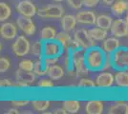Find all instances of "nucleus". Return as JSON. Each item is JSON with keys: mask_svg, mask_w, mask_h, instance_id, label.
Returning <instances> with one entry per match:
<instances>
[{"mask_svg": "<svg viewBox=\"0 0 128 114\" xmlns=\"http://www.w3.org/2000/svg\"><path fill=\"white\" fill-rule=\"evenodd\" d=\"M31 104H32L34 109L38 112H44L45 110H47L50 108L49 100H32Z\"/></svg>", "mask_w": 128, "mask_h": 114, "instance_id": "obj_28", "label": "nucleus"}, {"mask_svg": "<svg viewBox=\"0 0 128 114\" xmlns=\"http://www.w3.org/2000/svg\"><path fill=\"white\" fill-rule=\"evenodd\" d=\"M31 53L36 57L42 58L43 57V41H34L31 45Z\"/></svg>", "mask_w": 128, "mask_h": 114, "instance_id": "obj_31", "label": "nucleus"}, {"mask_svg": "<svg viewBox=\"0 0 128 114\" xmlns=\"http://www.w3.org/2000/svg\"><path fill=\"white\" fill-rule=\"evenodd\" d=\"M53 113H54V114H67V111H66L63 108H61V109H54V111H53Z\"/></svg>", "mask_w": 128, "mask_h": 114, "instance_id": "obj_41", "label": "nucleus"}, {"mask_svg": "<svg viewBox=\"0 0 128 114\" xmlns=\"http://www.w3.org/2000/svg\"><path fill=\"white\" fill-rule=\"evenodd\" d=\"M115 83L120 88H128V70L118 71L115 74Z\"/></svg>", "mask_w": 128, "mask_h": 114, "instance_id": "obj_20", "label": "nucleus"}, {"mask_svg": "<svg viewBox=\"0 0 128 114\" xmlns=\"http://www.w3.org/2000/svg\"><path fill=\"white\" fill-rule=\"evenodd\" d=\"M12 14L11 7L5 2L0 3V21L6 22Z\"/></svg>", "mask_w": 128, "mask_h": 114, "instance_id": "obj_29", "label": "nucleus"}, {"mask_svg": "<svg viewBox=\"0 0 128 114\" xmlns=\"http://www.w3.org/2000/svg\"><path fill=\"white\" fill-rule=\"evenodd\" d=\"M14 85H16V83H14L12 80L8 79V78H3L0 81V87H14Z\"/></svg>", "mask_w": 128, "mask_h": 114, "instance_id": "obj_36", "label": "nucleus"}, {"mask_svg": "<svg viewBox=\"0 0 128 114\" xmlns=\"http://www.w3.org/2000/svg\"><path fill=\"white\" fill-rule=\"evenodd\" d=\"M62 108L67 111V113L76 114L80 111V102L78 100H64L62 102Z\"/></svg>", "mask_w": 128, "mask_h": 114, "instance_id": "obj_21", "label": "nucleus"}, {"mask_svg": "<svg viewBox=\"0 0 128 114\" xmlns=\"http://www.w3.org/2000/svg\"><path fill=\"white\" fill-rule=\"evenodd\" d=\"M12 52L17 57H24L31 52V44L25 35H19L12 45Z\"/></svg>", "mask_w": 128, "mask_h": 114, "instance_id": "obj_6", "label": "nucleus"}, {"mask_svg": "<svg viewBox=\"0 0 128 114\" xmlns=\"http://www.w3.org/2000/svg\"><path fill=\"white\" fill-rule=\"evenodd\" d=\"M65 48L56 38L43 41V57H60L64 53Z\"/></svg>", "mask_w": 128, "mask_h": 114, "instance_id": "obj_4", "label": "nucleus"}, {"mask_svg": "<svg viewBox=\"0 0 128 114\" xmlns=\"http://www.w3.org/2000/svg\"><path fill=\"white\" fill-rule=\"evenodd\" d=\"M54 2H58V3H60V2H63L64 0H53Z\"/></svg>", "mask_w": 128, "mask_h": 114, "instance_id": "obj_44", "label": "nucleus"}, {"mask_svg": "<svg viewBox=\"0 0 128 114\" xmlns=\"http://www.w3.org/2000/svg\"><path fill=\"white\" fill-rule=\"evenodd\" d=\"M110 33L118 38L128 36V25L123 19H115L110 28Z\"/></svg>", "mask_w": 128, "mask_h": 114, "instance_id": "obj_10", "label": "nucleus"}, {"mask_svg": "<svg viewBox=\"0 0 128 114\" xmlns=\"http://www.w3.org/2000/svg\"><path fill=\"white\" fill-rule=\"evenodd\" d=\"M73 44L69 49L76 50H87L91 47L95 46V40L90 36L89 32L84 29H80L76 31L73 35Z\"/></svg>", "mask_w": 128, "mask_h": 114, "instance_id": "obj_2", "label": "nucleus"}, {"mask_svg": "<svg viewBox=\"0 0 128 114\" xmlns=\"http://www.w3.org/2000/svg\"><path fill=\"white\" fill-rule=\"evenodd\" d=\"M34 62L31 59H23L19 62V69L27 71H34Z\"/></svg>", "mask_w": 128, "mask_h": 114, "instance_id": "obj_32", "label": "nucleus"}, {"mask_svg": "<svg viewBox=\"0 0 128 114\" xmlns=\"http://www.w3.org/2000/svg\"><path fill=\"white\" fill-rule=\"evenodd\" d=\"M78 87L80 89H84V90H91L95 89L96 87V82H94L90 78H81L78 82Z\"/></svg>", "mask_w": 128, "mask_h": 114, "instance_id": "obj_30", "label": "nucleus"}, {"mask_svg": "<svg viewBox=\"0 0 128 114\" xmlns=\"http://www.w3.org/2000/svg\"><path fill=\"white\" fill-rule=\"evenodd\" d=\"M100 2V0H84L83 1V5L87 7V8H94Z\"/></svg>", "mask_w": 128, "mask_h": 114, "instance_id": "obj_39", "label": "nucleus"}, {"mask_svg": "<svg viewBox=\"0 0 128 114\" xmlns=\"http://www.w3.org/2000/svg\"><path fill=\"white\" fill-rule=\"evenodd\" d=\"M76 20L78 23H80L81 25H87V26H92V25H96V15L93 11H80L76 14Z\"/></svg>", "mask_w": 128, "mask_h": 114, "instance_id": "obj_13", "label": "nucleus"}, {"mask_svg": "<svg viewBox=\"0 0 128 114\" xmlns=\"http://www.w3.org/2000/svg\"><path fill=\"white\" fill-rule=\"evenodd\" d=\"M120 41L118 37H107L102 41V49L105 50L107 54H112L120 48Z\"/></svg>", "mask_w": 128, "mask_h": 114, "instance_id": "obj_17", "label": "nucleus"}, {"mask_svg": "<svg viewBox=\"0 0 128 114\" xmlns=\"http://www.w3.org/2000/svg\"><path fill=\"white\" fill-rule=\"evenodd\" d=\"M124 20H125V22L127 23V25H128V11H127V13H126V16H125V19H124Z\"/></svg>", "mask_w": 128, "mask_h": 114, "instance_id": "obj_43", "label": "nucleus"}, {"mask_svg": "<svg viewBox=\"0 0 128 114\" xmlns=\"http://www.w3.org/2000/svg\"><path fill=\"white\" fill-rule=\"evenodd\" d=\"M83 1L84 0H67V3L71 8H73L75 10H80L82 6H84Z\"/></svg>", "mask_w": 128, "mask_h": 114, "instance_id": "obj_35", "label": "nucleus"}, {"mask_svg": "<svg viewBox=\"0 0 128 114\" xmlns=\"http://www.w3.org/2000/svg\"><path fill=\"white\" fill-rule=\"evenodd\" d=\"M112 17L106 15V14H100L96 17V26L102 28L103 30H106V31H110V28L113 24Z\"/></svg>", "mask_w": 128, "mask_h": 114, "instance_id": "obj_24", "label": "nucleus"}, {"mask_svg": "<svg viewBox=\"0 0 128 114\" xmlns=\"http://www.w3.org/2000/svg\"><path fill=\"white\" fill-rule=\"evenodd\" d=\"M60 20H61L60 21L61 28H62L63 31L67 32V33H71L73 31H75L76 27V24H78V20H76V15L66 14V15H63Z\"/></svg>", "mask_w": 128, "mask_h": 114, "instance_id": "obj_16", "label": "nucleus"}, {"mask_svg": "<svg viewBox=\"0 0 128 114\" xmlns=\"http://www.w3.org/2000/svg\"><path fill=\"white\" fill-rule=\"evenodd\" d=\"M38 87L40 88H44V89H50L54 87V83L52 79H47V78H43L41 80H39L38 83Z\"/></svg>", "mask_w": 128, "mask_h": 114, "instance_id": "obj_33", "label": "nucleus"}, {"mask_svg": "<svg viewBox=\"0 0 128 114\" xmlns=\"http://www.w3.org/2000/svg\"><path fill=\"white\" fill-rule=\"evenodd\" d=\"M73 60H74V67L76 76H85L89 71L86 65L85 50L80 49L73 51Z\"/></svg>", "mask_w": 128, "mask_h": 114, "instance_id": "obj_7", "label": "nucleus"}, {"mask_svg": "<svg viewBox=\"0 0 128 114\" xmlns=\"http://www.w3.org/2000/svg\"><path fill=\"white\" fill-rule=\"evenodd\" d=\"M111 67L117 71L128 70V48L120 47L118 49L110 54Z\"/></svg>", "mask_w": 128, "mask_h": 114, "instance_id": "obj_3", "label": "nucleus"}, {"mask_svg": "<svg viewBox=\"0 0 128 114\" xmlns=\"http://www.w3.org/2000/svg\"><path fill=\"white\" fill-rule=\"evenodd\" d=\"M85 60L89 71H102L111 67L110 54H107L102 48L96 46L85 50Z\"/></svg>", "mask_w": 128, "mask_h": 114, "instance_id": "obj_1", "label": "nucleus"}, {"mask_svg": "<svg viewBox=\"0 0 128 114\" xmlns=\"http://www.w3.org/2000/svg\"><path fill=\"white\" fill-rule=\"evenodd\" d=\"M56 35H58V33H56V29L50 27V26H46L40 31V40H42V41L56 39Z\"/></svg>", "mask_w": 128, "mask_h": 114, "instance_id": "obj_26", "label": "nucleus"}, {"mask_svg": "<svg viewBox=\"0 0 128 114\" xmlns=\"http://www.w3.org/2000/svg\"><path fill=\"white\" fill-rule=\"evenodd\" d=\"M84 109L87 114H102L104 110V105L100 100H90L86 103Z\"/></svg>", "mask_w": 128, "mask_h": 114, "instance_id": "obj_15", "label": "nucleus"}, {"mask_svg": "<svg viewBox=\"0 0 128 114\" xmlns=\"http://www.w3.org/2000/svg\"><path fill=\"white\" fill-rule=\"evenodd\" d=\"M38 15L43 20L47 19H61L64 15L63 7L58 4H52L38 9Z\"/></svg>", "mask_w": 128, "mask_h": 114, "instance_id": "obj_5", "label": "nucleus"}, {"mask_svg": "<svg viewBox=\"0 0 128 114\" xmlns=\"http://www.w3.org/2000/svg\"><path fill=\"white\" fill-rule=\"evenodd\" d=\"M30 103L29 100H12V105L16 108H20V107H25L28 104Z\"/></svg>", "mask_w": 128, "mask_h": 114, "instance_id": "obj_37", "label": "nucleus"}, {"mask_svg": "<svg viewBox=\"0 0 128 114\" xmlns=\"http://www.w3.org/2000/svg\"><path fill=\"white\" fill-rule=\"evenodd\" d=\"M109 114H128V104L126 102H115L108 108Z\"/></svg>", "mask_w": 128, "mask_h": 114, "instance_id": "obj_19", "label": "nucleus"}, {"mask_svg": "<svg viewBox=\"0 0 128 114\" xmlns=\"http://www.w3.org/2000/svg\"><path fill=\"white\" fill-rule=\"evenodd\" d=\"M42 58L44 60V62H45V64L48 67L56 64L59 60V57H42Z\"/></svg>", "mask_w": 128, "mask_h": 114, "instance_id": "obj_38", "label": "nucleus"}, {"mask_svg": "<svg viewBox=\"0 0 128 114\" xmlns=\"http://www.w3.org/2000/svg\"><path fill=\"white\" fill-rule=\"evenodd\" d=\"M102 3L104 4V5H106V6H112L117 0H102Z\"/></svg>", "mask_w": 128, "mask_h": 114, "instance_id": "obj_42", "label": "nucleus"}, {"mask_svg": "<svg viewBox=\"0 0 128 114\" xmlns=\"http://www.w3.org/2000/svg\"><path fill=\"white\" fill-rule=\"evenodd\" d=\"M88 32H89L90 36L95 41H103L105 38H107V34H108L106 30H103L98 26L88 30Z\"/></svg>", "mask_w": 128, "mask_h": 114, "instance_id": "obj_25", "label": "nucleus"}, {"mask_svg": "<svg viewBox=\"0 0 128 114\" xmlns=\"http://www.w3.org/2000/svg\"><path fill=\"white\" fill-rule=\"evenodd\" d=\"M47 70H48V66L45 64L43 58H39V59L34 62V72L38 76L47 75Z\"/></svg>", "mask_w": 128, "mask_h": 114, "instance_id": "obj_27", "label": "nucleus"}, {"mask_svg": "<svg viewBox=\"0 0 128 114\" xmlns=\"http://www.w3.org/2000/svg\"><path fill=\"white\" fill-rule=\"evenodd\" d=\"M111 11L115 15H122L128 11V1L126 0H117L112 6Z\"/></svg>", "mask_w": 128, "mask_h": 114, "instance_id": "obj_22", "label": "nucleus"}, {"mask_svg": "<svg viewBox=\"0 0 128 114\" xmlns=\"http://www.w3.org/2000/svg\"><path fill=\"white\" fill-rule=\"evenodd\" d=\"M16 11L22 16L32 18L38 14V9L30 0H20L19 3L16 5Z\"/></svg>", "mask_w": 128, "mask_h": 114, "instance_id": "obj_9", "label": "nucleus"}, {"mask_svg": "<svg viewBox=\"0 0 128 114\" xmlns=\"http://www.w3.org/2000/svg\"><path fill=\"white\" fill-rule=\"evenodd\" d=\"M56 39L64 46L65 50H68L71 48V46L73 44V40H74V38H73V36H71L70 33H67L65 31H62V32L58 33Z\"/></svg>", "mask_w": 128, "mask_h": 114, "instance_id": "obj_23", "label": "nucleus"}, {"mask_svg": "<svg viewBox=\"0 0 128 114\" xmlns=\"http://www.w3.org/2000/svg\"><path fill=\"white\" fill-rule=\"evenodd\" d=\"M17 25L12 22H3L0 28V35L5 40H12L17 37Z\"/></svg>", "mask_w": 128, "mask_h": 114, "instance_id": "obj_11", "label": "nucleus"}, {"mask_svg": "<svg viewBox=\"0 0 128 114\" xmlns=\"http://www.w3.org/2000/svg\"><path fill=\"white\" fill-rule=\"evenodd\" d=\"M65 71L61 66L54 64V65L49 66L47 70V75L52 80H59L64 76Z\"/></svg>", "mask_w": 128, "mask_h": 114, "instance_id": "obj_18", "label": "nucleus"}, {"mask_svg": "<svg viewBox=\"0 0 128 114\" xmlns=\"http://www.w3.org/2000/svg\"><path fill=\"white\" fill-rule=\"evenodd\" d=\"M20 111L17 109V108H12V109H9L6 111V114H19Z\"/></svg>", "mask_w": 128, "mask_h": 114, "instance_id": "obj_40", "label": "nucleus"}, {"mask_svg": "<svg viewBox=\"0 0 128 114\" xmlns=\"http://www.w3.org/2000/svg\"><path fill=\"white\" fill-rule=\"evenodd\" d=\"M95 82L98 88H110L115 83V76L111 72H100L96 75Z\"/></svg>", "mask_w": 128, "mask_h": 114, "instance_id": "obj_12", "label": "nucleus"}, {"mask_svg": "<svg viewBox=\"0 0 128 114\" xmlns=\"http://www.w3.org/2000/svg\"><path fill=\"white\" fill-rule=\"evenodd\" d=\"M16 25L22 33L28 36H32L36 32V24L34 23L31 17L19 15L16 19Z\"/></svg>", "mask_w": 128, "mask_h": 114, "instance_id": "obj_8", "label": "nucleus"}, {"mask_svg": "<svg viewBox=\"0 0 128 114\" xmlns=\"http://www.w3.org/2000/svg\"><path fill=\"white\" fill-rule=\"evenodd\" d=\"M36 74L34 71H23L21 69H18L16 71V80L17 82H21V83H25L27 85H31L34 82L36 81Z\"/></svg>", "mask_w": 128, "mask_h": 114, "instance_id": "obj_14", "label": "nucleus"}, {"mask_svg": "<svg viewBox=\"0 0 128 114\" xmlns=\"http://www.w3.org/2000/svg\"><path fill=\"white\" fill-rule=\"evenodd\" d=\"M11 67V62L7 57H1L0 58V72L4 73L8 71Z\"/></svg>", "mask_w": 128, "mask_h": 114, "instance_id": "obj_34", "label": "nucleus"}]
</instances>
